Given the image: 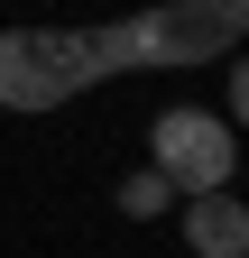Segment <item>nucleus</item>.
Segmentation results:
<instances>
[{"label": "nucleus", "mask_w": 249, "mask_h": 258, "mask_svg": "<svg viewBox=\"0 0 249 258\" xmlns=\"http://www.w3.org/2000/svg\"><path fill=\"white\" fill-rule=\"evenodd\" d=\"M175 221H184V249H194V258H249V203H240L231 184L184 194Z\"/></svg>", "instance_id": "3"}, {"label": "nucleus", "mask_w": 249, "mask_h": 258, "mask_svg": "<svg viewBox=\"0 0 249 258\" xmlns=\"http://www.w3.org/2000/svg\"><path fill=\"white\" fill-rule=\"evenodd\" d=\"M249 0H157L111 28H0V111H65L111 74H175L231 55Z\"/></svg>", "instance_id": "1"}, {"label": "nucleus", "mask_w": 249, "mask_h": 258, "mask_svg": "<svg viewBox=\"0 0 249 258\" xmlns=\"http://www.w3.org/2000/svg\"><path fill=\"white\" fill-rule=\"evenodd\" d=\"M148 166L166 175V194L184 203V194H212L240 175V129L222 111H194V102H166L157 120H148Z\"/></svg>", "instance_id": "2"}, {"label": "nucleus", "mask_w": 249, "mask_h": 258, "mask_svg": "<svg viewBox=\"0 0 249 258\" xmlns=\"http://www.w3.org/2000/svg\"><path fill=\"white\" fill-rule=\"evenodd\" d=\"M120 212H139V221H157V212H175V194H166V175H157V166L120 175Z\"/></svg>", "instance_id": "4"}]
</instances>
